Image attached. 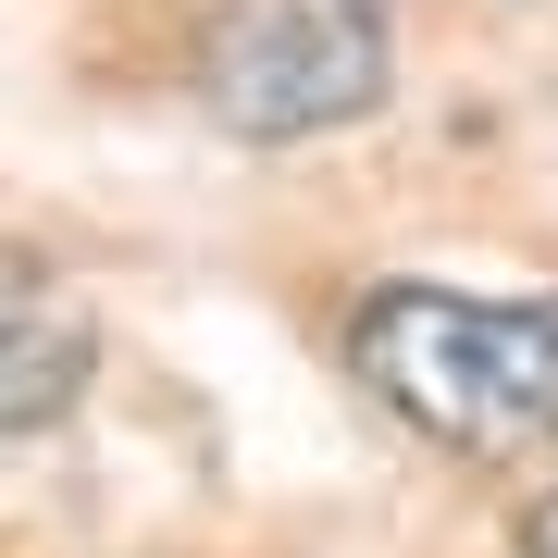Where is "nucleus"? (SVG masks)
<instances>
[{
  "instance_id": "7ed1b4c3",
  "label": "nucleus",
  "mask_w": 558,
  "mask_h": 558,
  "mask_svg": "<svg viewBox=\"0 0 558 558\" xmlns=\"http://www.w3.org/2000/svg\"><path fill=\"white\" fill-rule=\"evenodd\" d=\"M100 385V336L38 260H0V435H50Z\"/></svg>"
},
{
  "instance_id": "f03ea898",
  "label": "nucleus",
  "mask_w": 558,
  "mask_h": 558,
  "mask_svg": "<svg viewBox=\"0 0 558 558\" xmlns=\"http://www.w3.org/2000/svg\"><path fill=\"white\" fill-rule=\"evenodd\" d=\"M398 87V25L385 0H223L199 38V112L248 149H299L385 112Z\"/></svg>"
},
{
  "instance_id": "20e7f679",
  "label": "nucleus",
  "mask_w": 558,
  "mask_h": 558,
  "mask_svg": "<svg viewBox=\"0 0 558 558\" xmlns=\"http://www.w3.org/2000/svg\"><path fill=\"white\" fill-rule=\"evenodd\" d=\"M521 558H558V484H546L534 509H521Z\"/></svg>"
},
{
  "instance_id": "f257e3e1",
  "label": "nucleus",
  "mask_w": 558,
  "mask_h": 558,
  "mask_svg": "<svg viewBox=\"0 0 558 558\" xmlns=\"http://www.w3.org/2000/svg\"><path fill=\"white\" fill-rule=\"evenodd\" d=\"M348 373L447 459H558V299L373 286L348 311Z\"/></svg>"
}]
</instances>
